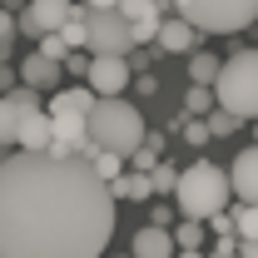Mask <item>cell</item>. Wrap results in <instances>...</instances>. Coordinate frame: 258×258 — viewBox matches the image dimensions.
<instances>
[{"instance_id": "1", "label": "cell", "mask_w": 258, "mask_h": 258, "mask_svg": "<svg viewBox=\"0 0 258 258\" xmlns=\"http://www.w3.org/2000/svg\"><path fill=\"white\" fill-rule=\"evenodd\" d=\"M114 189L85 154L20 149L0 164V258H99Z\"/></svg>"}, {"instance_id": "2", "label": "cell", "mask_w": 258, "mask_h": 258, "mask_svg": "<svg viewBox=\"0 0 258 258\" xmlns=\"http://www.w3.org/2000/svg\"><path fill=\"white\" fill-rule=\"evenodd\" d=\"M174 199H179V214L184 219H214L219 209H228V199H233V179H228V169L209 159H194L189 169H179V184H174Z\"/></svg>"}, {"instance_id": "3", "label": "cell", "mask_w": 258, "mask_h": 258, "mask_svg": "<svg viewBox=\"0 0 258 258\" xmlns=\"http://www.w3.org/2000/svg\"><path fill=\"white\" fill-rule=\"evenodd\" d=\"M95 85H70L50 95V119H55V144L50 154H85L90 149V109H95Z\"/></svg>"}, {"instance_id": "4", "label": "cell", "mask_w": 258, "mask_h": 258, "mask_svg": "<svg viewBox=\"0 0 258 258\" xmlns=\"http://www.w3.org/2000/svg\"><path fill=\"white\" fill-rule=\"evenodd\" d=\"M144 114L129 104L124 95H99L95 109H90V144L99 149H119V154H134L144 144Z\"/></svg>"}, {"instance_id": "5", "label": "cell", "mask_w": 258, "mask_h": 258, "mask_svg": "<svg viewBox=\"0 0 258 258\" xmlns=\"http://www.w3.org/2000/svg\"><path fill=\"white\" fill-rule=\"evenodd\" d=\"M214 95L238 119H258V50H233L214 80Z\"/></svg>"}, {"instance_id": "6", "label": "cell", "mask_w": 258, "mask_h": 258, "mask_svg": "<svg viewBox=\"0 0 258 258\" xmlns=\"http://www.w3.org/2000/svg\"><path fill=\"white\" fill-rule=\"evenodd\" d=\"M169 5L204 35H233L258 25V0H169Z\"/></svg>"}, {"instance_id": "7", "label": "cell", "mask_w": 258, "mask_h": 258, "mask_svg": "<svg viewBox=\"0 0 258 258\" xmlns=\"http://www.w3.org/2000/svg\"><path fill=\"white\" fill-rule=\"evenodd\" d=\"M85 50L90 55H129V50H139L134 45V25H129V15L119 5L90 10V40H85Z\"/></svg>"}, {"instance_id": "8", "label": "cell", "mask_w": 258, "mask_h": 258, "mask_svg": "<svg viewBox=\"0 0 258 258\" xmlns=\"http://www.w3.org/2000/svg\"><path fill=\"white\" fill-rule=\"evenodd\" d=\"M85 80L95 85V95H124L134 85V64H129V55H95Z\"/></svg>"}, {"instance_id": "9", "label": "cell", "mask_w": 258, "mask_h": 258, "mask_svg": "<svg viewBox=\"0 0 258 258\" xmlns=\"http://www.w3.org/2000/svg\"><path fill=\"white\" fill-rule=\"evenodd\" d=\"M70 10H75V0H25V10H20V35L40 40L45 30H60L64 20H70Z\"/></svg>"}, {"instance_id": "10", "label": "cell", "mask_w": 258, "mask_h": 258, "mask_svg": "<svg viewBox=\"0 0 258 258\" xmlns=\"http://www.w3.org/2000/svg\"><path fill=\"white\" fill-rule=\"evenodd\" d=\"M199 35L204 30L174 10V15L159 25V40H154V45H159V55H194V50H199Z\"/></svg>"}, {"instance_id": "11", "label": "cell", "mask_w": 258, "mask_h": 258, "mask_svg": "<svg viewBox=\"0 0 258 258\" xmlns=\"http://www.w3.org/2000/svg\"><path fill=\"white\" fill-rule=\"evenodd\" d=\"M134 258H179L174 228H164V224H144L139 233H134Z\"/></svg>"}, {"instance_id": "12", "label": "cell", "mask_w": 258, "mask_h": 258, "mask_svg": "<svg viewBox=\"0 0 258 258\" xmlns=\"http://www.w3.org/2000/svg\"><path fill=\"white\" fill-rule=\"evenodd\" d=\"M228 179H233V194H238L243 204H258V144H253V149H243V154H233Z\"/></svg>"}, {"instance_id": "13", "label": "cell", "mask_w": 258, "mask_h": 258, "mask_svg": "<svg viewBox=\"0 0 258 258\" xmlns=\"http://www.w3.org/2000/svg\"><path fill=\"white\" fill-rule=\"evenodd\" d=\"M60 75H64V64L50 60L45 50H35V55H25V60H20V80H25V85H35V90H55V85H60Z\"/></svg>"}, {"instance_id": "14", "label": "cell", "mask_w": 258, "mask_h": 258, "mask_svg": "<svg viewBox=\"0 0 258 258\" xmlns=\"http://www.w3.org/2000/svg\"><path fill=\"white\" fill-rule=\"evenodd\" d=\"M55 144V119H50V109L40 104L30 109L25 119H20V149H50Z\"/></svg>"}, {"instance_id": "15", "label": "cell", "mask_w": 258, "mask_h": 258, "mask_svg": "<svg viewBox=\"0 0 258 258\" xmlns=\"http://www.w3.org/2000/svg\"><path fill=\"white\" fill-rule=\"evenodd\" d=\"M109 189H114V199H134V204H149V199H159V189H154V174H149V169H129V174H119Z\"/></svg>"}, {"instance_id": "16", "label": "cell", "mask_w": 258, "mask_h": 258, "mask_svg": "<svg viewBox=\"0 0 258 258\" xmlns=\"http://www.w3.org/2000/svg\"><path fill=\"white\" fill-rule=\"evenodd\" d=\"M85 159H90V164H95V169H99V174H104V179L114 184V179L124 174L129 154H119V149H99V144H90V149H85Z\"/></svg>"}, {"instance_id": "17", "label": "cell", "mask_w": 258, "mask_h": 258, "mask_svg": "<svg viewBox=\"0 0 258 258\" xmlns=\"http://www.w3.org/2000/svg\"><path fill=\"white\" fill-rule=\"evenodd\" d=\"M219 70H224V60H214V55L194 50V60H189V85H214V80H219Z\"/></svg>"}, {"instance_id": "18", "label": "cell", "mask_w": 258, "mask_h": 258, "mask_svg": "<svg viewBox=\"0 0 258 258\" xmlns=\"http://www.w3.org/2000/svg\"><path fill=\"white\" fill-rule=\"evenodd\" d=\"M214 104H219L214 85H189V95H184V109H189V114H209Z\"/></svg>"}, {"instance_id": "19", "label": "cell", "mask_w": 258, "mask_h": 258, "mask_svg": "<svg viewBox=\"0 0 258 258\" xmlns=\"http://www.w3.org/2000/svg\"><path fill=\"white\" fill-rule=\"evenodd\" d=\"M238 124H243V119H238L233 109H224V104H214V109H209V129H214V139H228Z\"/></svg>"}, {"instance_id": "20", "label": "cell", "mask_w": 258, "mask_h": 258, "mask_svg": "<svg viewBox=\"0 0 258 258\" xmlns=\"http://www.w3.org/2000/svg\"><path fill=\"white\" fill-rule=\"evenodd\" d=\"M174 243L179 248H199L204 243V219H179L174 224Z\"/></svg>"}, {"instance_id": "21", "label": "cell", "mask_w": 258, "mask_h": 258, "mask_svg": "<svg viewBox=\"0 0 258 258\" xmlns=\"http://www.w3.org/2000/svg\"><path fill=\"white\" fill-rule=\"evenodd\" d=\"M129 25H134V45H154V40H159L164 15L154 10V15H139V20H129Z\"/></svg>"}, {"instance_id": "22", "label": "cell", "mask_w": 258, "mask_h": 258, "mask_svg": "<svg viewBox=\"0 0 258 258\" xmlns=\"http://www.w3.org/2000/svg\"><path fill=\"white\" fill-rule=\"evenodd\" d=\"M40 50H45V55H50V60H70V50H75V45H70V40H64V35L60 30H45V35H40Z\"/></svg>"}, {"instance_id": "23", "label": "cell", "mask_w": 258, "mask_h": 258, "mask_svg": "<svg viewBox=\"0 0 258 258\" xmlns=\"http://www.w3.org/2000/svg\"><path fill=\"white\" fill-rule=\"evenodd\" d=\"M184 139H189L194 149H199V144H209V139H214V129H209V114H189V119H184Z\"/></svg>"}, {"instance_id": "24", "label": "cell", "mask_w": 258, "mask_h": 258, "mask_svg": "<svg viewBox=\"0 0 258 258\" xmlns=\"http://www.w3.org/2000/svg\"><path fill=\"white\" fill-rule=\"evenodd\" d=\"M209 233H214V238H238V214L219 209V214L209 219Z\"/></svg>"}, {"instance_id": "25", "label": "cell", "mask_w": 258, "mask_h": 258, "mask_svg": "<svg viewBox=\"0 0 258 258\" xmlns=\"http://www.w3.org/2000/svg\"><path fill=\"white\" fill-rule=\"evenodd\" d=\"M149 174H154V189L159 194H169V199H174V184H179V169H174V164H154V169H149Z\"/></svg>"}, {"instance_id": "26", "label": "cell", "mask_w": 258, "mask_h": 258, "mask_svg": "<svg viewBox=\"0 0 258 258\" xmlns=\"http://www.w3.org/2000/svg\"><path fill=\"white\" fill-rule=\"evenodd\" d=\"M238 238H258V204H238Z\"/></svg>"}, {"instance_id": "27", "label": "cell", "mask_w": 258, "mask_h": 258, "mask_svg": "<svg viewBox=\"0 0 258 258\" xmlns=\"http://www.w3.org/2000/svg\"><path fill=\"white\" fill-rule=\"evenodd\" d=\"M164 0H119V10H124L129 20H139V15H154Z\"/></svg>"}, {"instance_id": "28", "label": "cell", "mask_w": 258, "mask_h": 258, "mask_svg": "<svg viewBox=\"0 0 258 258\" xmlns=\"http://www.w3.org/2000/svg\"><path fill=\"white\" fill-rule=\"evenodd\" d=\"M90 60H95V55H80V50H70V60H64V75L85 80V75H90Z\"/></svg>"}, {"instance_id": "29", "label": "cell", "mask_w": 258, "mask_h": 258, "mask_svg": "<svg viewBox=\"0 0 258 258\" xmlns=\"http://www.w3.org/2000/svg\"><path fill=\"white\" fill-rule=\"evenodd\" d=\"M209 258H243L238 253V238H214V253Z\"/></svg>"}, {"instance_id": "30", "label": "cell", "mask_w": 258, "mask_h": 258, "mask_svg": "<svg viewBox=\"0 0 258 258\" xmlns=\"http://www.w3.org/2000/svg\"><path fill=\"white\" fill-rule=\"evenodd\" d=\"M20 85V70H10V64H0V95H10Z\"/></svg>"}, {"instance_id": "31", "label": "cell", "mask_w": 258, "mask_h": 258, "mask_svg": "<svg viewBox=\"0 0 258 258\" xmlns=\"http://www.w3.org/2000/svg\"><path fill=\"white\" fill-rule=\"evenodd\" d=\"M134 90H139V95H154L159 80H154V75H134Z\"/></svg>"}, {"instance_id": "32", "label": "cell", "mask_w": 258, "mask_h": 258, "mask_svg": "<svg viewBox=\"0 0 258 258\" xmlns=\"http://www.w3.org/2000/svg\"><path fill=\"white\" fill-rule=\"evenodd\" d=\"M149 224H164V228H169V224H174V209H169V204H154V219H149Z\"/></svg>"}, {"instance_id": "33", "label": "cell", "mask_w": 258, "mask_h": 258, "mask_svg": "<svg viewBox=\"0 0 258 258\" xmlns=\"http://www.w3.org/2000/svg\"><path fill=\"white\" fill-rule=\"evenodd\" d=\"M238 253H243V258H258V238H238Z\"/></svg>"}, {"instance_id": "34", "label": "cell", "mask_w": 258, "mask_h": 258, "mask_svg": "<svg viewBox=\"0 0 258 258\" xmlns=\"http://www.w3.org/2000/svg\"><path fill=\"white\" fill-rule=\"evenodd\" d=\"M179 258H204V253H199V248H179Z\"/></svg>"}, {"instance_id": "35", "label": "cell", "mask_w": 258, "mask_h": 258, "mask_svg": "<svg viewBox=\"0 0 258 258\" xmlns=\"http://www.w3.org/2000/svg\"><path fill=\"white\" fill-rule=\"evenodd\" d=\"M10 149H15V144H0V164H5V159H10Z\"/></svg>"}, {"instance_id": "36", "label": "cell", "mask_w": 258, "mask_h": 258, "mask_svg": "<svg viewBox=\"0 0 258 258\" xmlns=\"http://www.w3.org/2000/svg\"><path fill=\"white\" fill-rule=\"evenodd\" d=\"M90 5H95V10H99V5H119V0H90Z\"/></svg>"}, {"instance_id": "37", "label": "cell", "mask_w": 258, "mask_h": 258, "mask_svg": "<svg viewBox=\"0 0 258 258\" xmlns=\"http://www.w3.org/2000/svg\"><path fill=\"white\" fill-rule=\"evenodd\" d=\"M129 258H134V253H129Z\"/></svg>"}, {"instance_id": "38", "label": "cell", "mask_w": 258, "mask_h": 258, "mask_svg": "<svg viewBox=\"0 0 258 258\" xmlns=\"http://www.w3.org/2000/svg\"><path fill=\"white\" fill-rule=\"evenodd\" d=\"M99 258H104V253H99Z\"/></svg>"}]
</instances>
